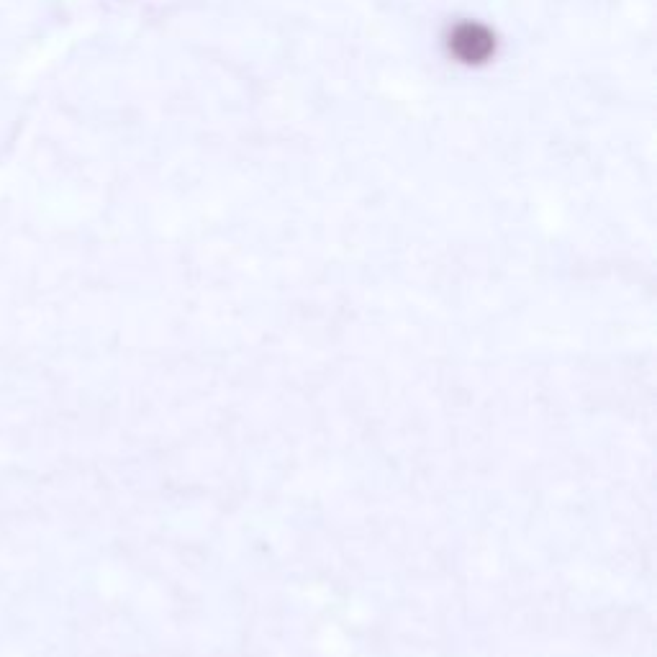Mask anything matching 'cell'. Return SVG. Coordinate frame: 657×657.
<instances>
[{
    "mask_svg": "<svg viewBox=\"0 0 657 657\" xmlns=\"http://www.w3.org/2000/svg\"><path fill=\"white\" fill-rule=\"evenodd\" d=\"M452 52L460 57L462 62L475 65V62L488 60L496 49V39L488 34V29L478 24H460L450 36Z\"/></svg>",
    "mask_w": 657,
    "mask_h": 657,
    "instance_id": "obj_1",
    "label": "cell"
}]
</instances>
